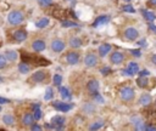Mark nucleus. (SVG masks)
<instances>
[{
    "label": "nucleus",
    "mask_w": 156,
    "mask_h": 131,
    "mask_svg": "<svg viewBox=\"0 0 156 131\" xmlns=\"http://www.w3.org/2000/svg\"><path fill=\"white\" fill-rule=\"evenodd\" d=\"M24 21V14L21 10H12L8 15V22L11 26H18Z\"/></svg>",
    "instance_id": "f257e3e1"
},
{
    "label": "nucleus",
    "mask_w": 156,
    "mask_h": 131,
    "mask_svg": "<svg viewBox=\"0 0 156 131\" xmlns=\"http://www.w3.org/2000/svg\"><path fill=\"white\" fill-rule=\"evenodd\" d=\"M134 96H135L134 90L132 87H129V86H124V87H122L119 90V97H121V100L123 102H131V101H133L134 100Z\"/></svg>",
    "instance_id": "f03ea898"
},
{
    "label": "nucleus",
    "mask_w": 156,
    "mask_h": 131,
    "mask_svg": "<svg viewBox=\"0 0 156 131\" xmlns=\"http://www.w3.org/2000/svg\"><path fill=\"white\" fill-rule=\"evenodd\" d=\"M99 59H98V56L94 53V52H89L85 55L84 57V66L88 68H93V67H95V66L98 64Z\"/></svg>",
    "instance_id": "7ed1b4c3"
},
{
    "label": "nucleus",
    "mask_w": 156,
    "mask_h": 131,
    "mask_svg": "<svg viewBox=\"0 0 156 131\" xmlns=\"http://www.w3.org/2000/svg\"><path fill=\"white\" fill-rule=\"evenodd\" d=\"M66 47V43L64 40H61V39H54L50 44V49L55 52V53H60L65 50Z\"/></svg>",
    "instance_id": "20e7f679"
},
{
    "label": "nucleus",
    "mask_w": 156,
    "mask_h": 131,
    "mask_svg": "<svg viewBox=\"0 0 156 131\" xmlns=\"http://www.w3.org/2000/svg\"><path fill=\"white\" fill-rule=\"evenodd\" d=\"M53 107L60 112H68L73 108V105L72 103H65V102H62V101H54L53 102Z\"/></svg>",
    "instance_id": "39448f33"
},
{
    "label": "nucleus",
    "mask_w": 156,
    "mask_h": 131,
    "mask_svg": "<svg viewBox=\"0 0 156 131\" xmlns=\"http://www.w3.org/2000/svg\"><path fill=\"white\" fill-rule=\"evenodd\" d=\"M65 121H66V119L62 117V115H55V117L51 119V126H53V129L61 130L62 127H64Z\"/></svg>",
    "instance_id": "423d86ee"
},
{
    "label": "nucleus",
    "mask_w": 156,
    "mask_h": 131,
    "mask_svg": "<svg viewBox=\"0 0 156 131\" xmlns=\"http://www.w3.org/2000/svg\"><path fill=\"white\" fill-rule=\"evenodd\" d=\"M139 37V32L135 29V28H127L126 30H124V38H126L127 40L129 41H133V40H137V38Z\"/></svg>",
    "instance_id": "0eeeda50"
},
{
    "label": "nucleus",
    "mask_w": 156,
    "mask_h": 131,
    "mask_svg": "<svg viewBox=\"0 0 156 131\" xmlns=\"http://www.w3.org/2000/svg\"><path fill=\"white\" fill-rule=\"evenodd\" d=\"M12 38L17 43H22L27 39V32L24 29H16L14 33H12Z\"/></svg>",
    "instance_id": "6e6552de"
},
{
    "label": "nucleus",
    "mask_w": 156,
    "mask_h": 131,
    "mask_svg": "<svg viewBox=\"0 0 156 131\" xmlns=\"http://www.w3.org/2000/svg\"><path fill=\"white\" fill-rule=\"evenodd\" d=\"M46 75H48V73L45 71H38V72H36L32 77H30V81L37 83V84L43 83L46 79Z\"/></svg>",
    "instance_id": "1a4fd4ad"
},
{
    "label": "nucleus",
    "mask_w": 156,
    "mask_h": 131,
    "mask_svg": "<svg viewBox=\"0 0 156 131\" xmlns=\"http://www.w3.org/2000/svg\"><path fill=\"white\" fill-rule=\"evenodd\" d=\"M32 49L36 52H43L46 49V44L43 39H36L32 41Z\"/></svg>",
    "instance_id": "9d476101"
},
{
    "label": "nucleus",
    "mask_w": 156,
    "mask_h": 131,
    "mask_svg": "<svg viewBox=\"0 0 156 131\" xmlns=\"http://www.w3.org/2000/svg\"><path fill=\"white\" fill-rule=\"evenodd\" d=\"M110 61L112 64H121L124 61V55L119 51H115L110 55Z\"/></svg>",
    "instance_id": "9b49d317"
},
{
    "label": "nucleus",
    "mask_w": 156,
    "mask_h": 131,
    "mask_svg": "<svg viewBox=\"0 0 156 131\" xmlns=\"http://www.w3.org/2000/svg\"><path fill=\"white\" fill-rule=\"evenodd\" d=\"M66 61L70 66H76L79 62V53L76 51H71L66 55Z\"/></svg>",
    "instance_id": "f8f14e48"
},
{
    "label": "nucleus",
    "mask_w": 156,
    "mask_h": 131,
    "mask_svg": "<svg viewBox=\"0 0 156 131\" xmlns=\"http://www.w3.org/2000/svg\"><path fill=\"white\" fill-rule=\"evenodd\" d=\"M110 16L109 15H101V16H99L97 20H95V22L93 23V27L94 28H98V27H101V26H105V24H107L109 22H110Z\"/></svg>",
    "instance_id": "ddd939ff"
},
{
    "label": "nucleus",
    "mask_w": 156,
    "mask_h": 131,
    "mask_svg": "<svg viewBox=\"0 0 156 131\" xmlns=\"http://www.w3.org/2000/svg\"><path fill=\"white\" fill-rule=\"evenodd\" d=\"M87 89H88V91H89L91 95L97 93V92L99 91V81L95 80V79L89 80L88 84H87Z\"/></svg>",
    "instance_id": "4468645a"
},
{
    "label": "nucleus",
    "mask_w": 156,
    "mask_h": 131,
    "mask_svg": "<svg viewBox=\"0 0 156 131\" xmlns=\"http://www.w3.org/2000/svg\"><path fill=\"white\" fill-rule=\"evenodd\" d=\"M111 49H112L111 44H107V43H105V44H101V45L99 46V49H98L99 56H100V57H106V56H107V53H110Z\"/></svg>",
    "instance_id": "2eb2a0df"
},
{
    "label": "nucleus",
    "mask_w": 156,
    "mask_h": 131,
    "mask_svg": "<svg viewBox=\"0 0 156 131\" xmlns=\"http://www.w3.org/2000/svg\"><path fill=\"white\" fill-rule=\"evenodd\" d=\"M4 56H5V58H6L9 62H16L17 58H18V53H17V51H15V50H5Z\"/></svg>",
    "instance_id": "dca6fc26"
},
{
    "label": "nucleus",
    "mask_w": 156,
    "mask_h": 131,
    "mask_svg": "<svg viewBox=\"0 0 156 131\" xmlns=\"http://www.w3.org/2000/svg\"><path fill=\"white\" fill-rule=\"evenodd\" d=\"M34 123V117L32 113H26L22 117V125L23 126H30Z\"/></svg>",
    "instance_id": "f3484780"
},
{
    "label": "nucleus",
    "mask_w": 156,
    "mask_h": 131,
    "mask_svg": "<svg viewBox=\"0 0 156 131\" xmlns=\"http://www.w3.org/2000/svg\"><path fill=\"white\" fill-rule=\"evenodd\" d=\"M127 71L129 72V75H135L139 72V64L137 62H129L127 66Z\"/></svg>",
    "instance_id": "a211bd4d"
},
{
    "label": "nucleus",
    "mask_w": 156,
    "mask_h": 131,
    "mask_svg": "<svg viewBox=\"0 0 156 131\" xmlns=\"http://www.w3.org/2000/svg\"><path fill=\"white\" fill-rule=\"evenodd\" d=\"M59 92H60V95H61V97L64 98V100H71V92H70V90L67 89V87H65V86H59Z\"/></svg>",
    "instance_id": "6ab92c4d"
},
{
    "label": "nucleus",
    "mask_w": 156,
    "mask_h": 131,
    "mask_svg": "<svg viewBox=\"0 0 156 131\" xmlns=\"http://www.w3.org/2000/svg\"><path fill=\"white\" fill-rule=\"evenodd\" d=\"M70 46L72 47V49H78V47H81L82 45H83V43H82V39L81 38H78V37H72L71 39H70Z\"/></svg>",
    "instance_id": "aec40b11"
},
{
    "label": "nucleus",
    "mask_w": 156,
    "mask_h": 131,
    "mask_svg": "<svg viewBox=\"0 0 156 131\" xmlns=\"http://www.w3.org/2000/svg\"><path fill=\"white\" fill-rule=\"evenodd\" d=\"M151 101H152V98H151V96L149 93H143L140 96V98H139V103L142 106H149L151 103Z\"/></svg>",
    "instance_id": "412c9836"
},
{
    "label": "nucleus",
    "mask_w": 156,
    "mask_h": 131,
    "mask_svg": "<svg viewBox=\"0 0 156 131\" xmlns=\"http://www.w3.org/2000/svg\"><path fill=\"white\" fill-rule=\"evenodd\" d=\"M3 123L6 126H12L15 125V117L12 114H4L3 115Z\"/></svg>",
    "instance_id": "4be33fe9"
},
{
    "label": "nucleus",
    "mask_w": 156,
    "mask_h": 131,
    "mask_svg": "<svg viewBox=\"0 0 156 131\" xmlns=\"http://www.w3.org/2000/svg\"><path fill=\"white\" fill-rule=\"evenodd\" d=\"M49 23H50V20L48 17H43L36 22V27L39 29H43V28H46L49 26Z\"/></svg>",
    "instance_id": "5701e85b"
},
{
    "label": "nucleus",
    "mask_w": 156,
    "mask_h": 131,
    "mask_svg": "<svg viewBox=\"0 0 156 131\" xmlns=\"http://www.w3.org/2000/svg\"><path fill=\"white\" fill-rule=\"evenodd\" d=\"M18 72L21 74H28L30 72V67H29V64L26 63V62H22L18 64Z\"/></svg>",
    "instance_id": "b1692460"
},
{
    "label": "nucleus",
    "mask_w": 156,
    "mask_h": 131,
    "mask_svg": "<svg viewBox=\"0 0 156 131\" xmlns=\"http://www.w3.org/2000/svg\"><path fill=\"white\" fill-rule=\"evenodd\" d=\"M95 112V106L93 103H85L83 106V113L85 114H93Z\"/></svg>",
    "instance_id": "393cba45"
},
{
    "label": "nucleus",
    "mask_w": 156,
    "mask_h": 131,
    "mask_svg": "<svg viewBox=\"0 0 156 131\" xmlns=\"http://www.w3.org/2000/svg\"><path fill=\"white\" fill-rule=\"evenodd\" d=\"M103 125H104V121L103 120H97V121L91 123L89 125V130H99V129L103 127Z\"/></svg>",
    "instance_id": "a878e982"
},
{
    "label": "nucleus",
    "mask_w": 156,
    "mask_h": 131,
    "mask_svg": "<svg viewBox=\"0 0 156 131\" xmlns=\"http://www.w3.org/2000/svg\"><path fill=\"white\" fill-rule=\"evenodd\" d=\"M137 84H138V86L139 87H146L148 86V84H149V80H148V78L146 77H139L138 78V80H137Z\"/></svg>",
    "instance_id": "bb28decb"
},
{
    "label": "nucleus",
    "mask_w": 156,
    "mask_h": 131,
    "mask_svg": "<svg viewBox=\"0 0 156 131\" xmlns=\"http://www.w3.org/2000/svg\"><path fill=\"white\" fill-rule=\"evenodd\" d=\"M42 109H40V105H36L34 106V112H33V117H34V120H39L42 118Z\"/></svg>",
    "instance_id": "cd10ccee"
},
{
    "label": "nucleus",
    "mask_w": 156,
    "mask_h": 131,
    "mask_svg": "<svg viewBox=\"0 0 156 131\" xmlns=\"http://www.w3.org/2000/svg\"><path fill=\"white\" fill-rule=\"evenodd\" d=\"M143 15H144V18H145L148 22H152V21H155V18H156L155 14L151 12V11H143Z\"/></svg>",
    "instance_id": "c85d7f7f"
},
{
    "label": "nucleus",
    "mask_w": 156,
    "mask_h": 131,
    "mask_svg": "<svg viewBox=\"0 0 156 131\" xmlns=\"http://www.w3.org/2000/svg\"><path fill=\"white\" fill-rule=\"evenodd\" d=\"M62 83V75L61 74H54V78H53V84L54 86H60Z\"/></svg>",
    "instance_id": "c756f323"
},
{
    "label": "nucleus",
    "mask_w": 156,
    "mask_h": 131,
    "mask_svg": "<svg viewBox=\"0 0 156 131\" xmlns=\"http://www.w3.org/2000/svg\"><path fill=\"white\" fill-rule=\"evenodd\" d=\"M37 2H38L40 8H49V6H51L54 4L53 0H37Z\"/></svg>",
    "instance_id": "7c9ffc66"
},
{
    "label": "nucleus",
    "mask_w": 156,
    "mask_h": 131,
    "mask_svg": "<svg viewBox=\"0 0 156 131\" xmlns=\"http://www.w3.org/2000/svg\"><path fill=\"white\" fill-rule=\"evenodd\" d=\"M53 97H54V91H53L51 87H48L46 91H45V95H44V100L50 101V100H53Z\"/></svg>",
    "instance_id": "2f4dec72"
},
{
    "label": "nucleus",
    "mask_w": 156,
    "mask_h": 131,
    "mask_svg": "<svg viewBox=\"0 0 156 131\" xmlns=\"http://www.w3.org/2000/svg\"><path fill=\"white\" fill-rule=\"evenodd\" d=\"M61 26L64 28H72V27H78V24L76 22H72V21H62L61 22Z\"/></svg>",
    "instance_id": "473e14b6"
},
{
    "label": "nucleus",
    "mask_w": 156,
    "mask_h": 131,
    "mask_svg": "<svg viewBox=\"0 0 156 131\" xmlns=\"http://www.w3.org/2000/svg\"><path fill=\"white\" fill-rule=\"evenodd\" d=\"M8 64V59L5 58L4 55H0V69H4Z\"/></svg>",
    "instance_id": "72a5a7b5"
},
{
    "label": "nucleus",
    "mask_w": 156,
    "mask_h": 131,
    "mask_svg": "<svg viewBox=\"0 0 156 131\" xmlns=\"http://www.w3.org/2000/svg\"><path fill=\"white\" fill-rule=\"evenodd\" d=\"M124 12H129V14H134L135 12V10H134V8L132 6V5H126V6H123V9H122Z\"/></svg>",
    "instance_id": "f704fd0d"
},
{
    "label": "nucleus",
    "mask_w": 156,
    "mask_h": 131,
    "mask_svg": "<svg viewBox=\"0 0 156 131\" xmlns=\"http://www.w3.org/2000/svg\"><path fill=\"white\" fill-rule=\"evenodd\" d=\"M93 96H94V100H95V102H98V103H104V98H103V97L99 95V92L94 93Z\"/></svg>",
    "instance_id": "c9c22d12"
},
{
    "label": "nucleus",
    "mask_w": 156,
    "mask_h": 131,
    "mask_svg": "<svg viewBox=\"0 0 156 131\" xmlns=\"http://www.w3.org/2000/svg\"><path fill=\"white\" fill-rule=\"evenodd\" d=\"M100 73H101L103 75H107V74H110V73H111V68H110V67H107V66H105V67H103V68H101Z\"/></svg>",
    "instance_id": "e433bc0d"
},
{
    "label": "nucleus",
    "mask_w": 156,
    "mask_h": 131,
    "mask_svg": "<svg viewBox=\"0 0 156 131\" xmlns=\"http://www.w3.org/2000/svg\"><path fill=\"white\" fill-rule=\"evenodd\" d=\"M129 52L134 56V57H140L142 56V52H140V50H129Z\"/></svg>",
    "instance_id": "4c0bfd02"
},
{
    "label": "nucleus",
    "mask_w": 156,
    "mask_h": 131,
    "mask_svg": "<svg viewBox=\"0 0 156 131\" xmlns=\"http://www.w3.org/2000/svg\"><path fill=\"white\" fill-rule=\"evenodd\" d=\"M138 74H139V77H148V75L150 74V72H149L148 69H143V71L138 72Z\"/></svg>",
    "instance_id": "58836bf2"
},
{
    "label": "nucleus",
    "mask_w": 156,
    "mask_h": 131,
    "mask_svg": "<svg viewBox=\"0 0 156 131\" xmlns=\"http://www.w3.org/2000/svg\"><path fill=\"white\" fill-rule=\"evenodd\" d=\"M30 130H33V131L37 130V131H38V130H42V126H40V125H37L36 123H33L32 125H30Z\"/></svg>",
    "instance_id": "ea45409f"
},
{
    "label": "nucleus",
    "mask_w": 156,
    "mask_h": 131,
    "mask_svg": "<svg viewBox=\"0 0 156 131\" xmlns=\"http://www.w3.org/2000/svg\"><path fill=\"white\" fill-rule=\"evenodd\" d=\"M6 103H10V100H9V98L0 97V105H6Z\"/></svg>",
    "instance_id": "a19ab883"
},
{
    "label": "nucleus",
    "mask_w": 156,
    "mask_h": 131,
    "mask_svg": "<svg viewBox=\"0 0 156 131\" xmlns=\"http://www.w3.org/2000/svg\"><path fill=\"white\" fill-rule=\"evenodd\" d=\"M148 4L151 8H156V0H148Z\"/></svg>",
    "instance_id": "79ce46f5"
},
{
    "label": "nucleus",
    "mask_w": 156,
    "mask_h": 131,
    "mask_svg": "<svg viewBox=\"0 0 156 131\" xmlns=\"http://www.w3.org/2000/svg\"><path fill=\"white\" fill-rule=\"evenodd\" d=\"M132 121H133V124H135V125H137V124H139V123H140L142 120H140V118H137V117H133V118H132Z\"/></svg>",
    "instance_id": "37998d69"
},
{
    "label": "nucleus",
    "mask_w": 156,
    "mask_h": 131,
    "mask_svg": "<svg viewBox=\"0 0 156 131\" xmlns=\"http://www.w3.org/2000/svg\"><path fill=\"white\" fill-rule=\"evenodd\" d=\"M149 29H150V30H152V32L155 33V34H156V26H154L152 23H150V24H149Z\"/></svg>",
    "instance_id": "c03bdc74"
},
{
    "label": "nucleus",
    "mask_w": 156,
    "mask_h": 131,
    "mask_svg": "<svg viewBox=\"0 0 156 131\" xmlns=\"http://www.w3.org/2000/svg\"><path fill=\"white\" fill-rule=\"evenodd\" d=\"M138 45H140V46L145 47V46H148V43H146L145 40H140V41H138Z\"/></svg>",
    "instance_id": "a18cd8bd"
},
{
    "label": "nucleus",
    "mask_w": 156,
    "mask_h": 131,
    "mask_svg": "<svg viewBox=\"0 0 156 131\" xmlns=\"http://www.w3.org/2000/svg\"><path fill=\"white\" fill-rule=\"evenodd\" d=\"M151 62H152L154 64H156V53H154V55H152V57H151Z\"/></svg>",
    "instance_id": "49530a36"
},
{
    "label": "nucleus",
    "mask_w": 156,
    "mask_h": 131,
    "mask_svg": "<svg viewBox=\"0 0 156 131\" xmlns=\"http://www.w3.org/2000/svg\"><path fill=\"white\" fill-rule=\"evenodd\" d=\"M122 74H123V75H129V72H128L127 69H124V71H122Z\"/></svg>",
    "instance_id": "de8ad7c7"
},
{
    "label": "nucleus",
    "mask_w": 156,
    "mask_h": 131,
    "mask_svg": "<svg viewBox=\"0 0 156 131\" xmlns=\"http://www.w3.org/2000/svg\"><path fill=\"white\" fill-rule=\"evenodd\" d=\"M3 81H4V80H3V78H2V77H0V84H2Z\"/></svg>",
    "instance_id": "09e8293b"
},
{
    "label": "nucleus",
    "mask_w": 156,
    "mask_h": 131,
    "mask_svg": "<svg viewBox=\"0 0 156 131\" xmlns=\"http://www.w3.org/2000/svg\"><path fill=\"white\" fill-rule=\"evenodd\" d=\"M124 2H127V3H129V2H131V0H124Z\"/></svg>",
    "instance_id": "8fccbe9b"
},
{
    "label": "nucleus",
    "mask_w": 156,
    "mask_h": 131,
    "mask_svg": "<svg viewBox=\"0 0 156 131\" xmlns=\"http://www.w3.org/2000/svg\"><path fill=\"white\" fill-rule=\"evenodd\" d=\"M0 112H2V107H0Z\"/></svg>",
    "instance_id": "3c124183"
}]
</instances>
